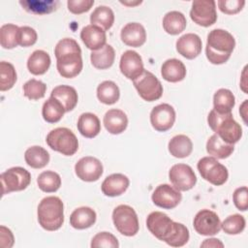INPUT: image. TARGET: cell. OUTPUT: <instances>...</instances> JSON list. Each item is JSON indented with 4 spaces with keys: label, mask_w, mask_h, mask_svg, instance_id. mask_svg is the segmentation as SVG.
<instances>
[{
    "label": "cell",
    "mask_w": 248,
    "mask_h": 248,
    "mask_svg": "<svg viewBox=\"0 0 248 248\" xmlns=\"http://www.w3.org/2000/svg\"><path fill=\"white\" fill-rule=\"evenodd\" d=\"M46 141L52 150L65 156H72L78 149V140L76 135L73 131L65 127L51 130L47 134Z\"/></svg>",
    "instance_id": "8992f818"
},
{
    "label": "cell",
    "mask_w": 248,
    "mask_h": 248,
    "mask_svg": "<svg viewBox=\"0 0 248 248\" xmlns=\"http://www.w3.org/2000/svg\"><path fill=\"white\" fill-rule=\"evenodd\" d=\"M103 122L108 133L118 135L126 130L128 126V117L123 110L111 108L104 115Z\"/></svg>",
    "instance_id": "7402d4cb"
},
{
    "label": "cell",
    "mask_w": 248,
    "mask_h": 248,
    "mask_svg": "<svg viewBox=\"0 0 248 248\" xmlns=\"http://www.w3.org/2000/svg\"><path fill=\"white\" fill-rule=\"evenodd\" d=\"M50 66L49 54L42 49L32 52L27 60V68L29 72L35 76L44 75Z\"/></svg>",
    "instance_id": "f1b7e54d"
},
{
    "label": "cell",
    "mask_w": 248,
    "mask_h": 248,
    "mask_svg": "<svg viewBox=\"0 0 248 248\" xmlns=\"http://www.w3.org/2000/svg\"><path fill=\"white\" fill-rule=\"evenodd\" d=\"M94 4V0H68V10L75 14L79 15L85 13L91 9Z\"/></svg>",
    "instance_id": "7dc6e473"
},
{
    "label": "cell",
    "mask_w": 248,
    "mask_h": 248,
    "mask_svg": "<svg viewBox=\"0 0 248 248\" xmlns=\"http://www.w3.org/2000/svg\"><path fill=\"white\" fill-rule=\"evenodd\" d=\"M97 97L105 105H113L119 100L120 91L114 81L105 80L97 87Z\"/></svg>",
    "instance_id": "836d02e7"
},
{
    "label": "cell",
    "mask_w": 248,
    "mask_h": 248,
    "mask_svg": "<svg viewBox=\"0 0 248 248\" xmlns=\"http://www.w3.org/2000/svg\"><path fill=\"white\" fill-rule=\"evenodd\" d=\"M96 212L88 207L81 206L76 208L70 216V224L77 230H84L90 228L96 222Z\"/></svg>",
    "instance_id": "d4e9b609"
},
{
    "label": "cell",
    "mask_w": 248,
    "mask_h": 248,
    "mask_svg": "<svg viewBox=\"0 0 248 248\" xmlns=\"http://www.w3.org/2000/svg\"><path fill=\"white\" fill-rule=\"evenodd\" d=\"M19 4L29 13L44 15L54 11L59 2L53 0H25L19 1Z\"/></svg>",
    "instance_id": "8d00e7d4"
},
{
    "label": "cell",
    "mask_w": 248,
    "mask_h": 248,
    "mask_svg": "<svg viewBox=\"0 0 248 248\" xmlns=\"http://www.w3.org/2000/svg\"><path fill=\"white\" fill-rule=\"evenodd\" d=\"M202 46V39L194 33L184 34L176 41L177 52L187 59L196 58L201 53Z\"/></svg>",
    "instance_id": "ac0fdd59"
},
{
    "label": "cell",
    "mask_w": 248,
    "mask_h": 248,
    "mask_svg": "<svg viewBox=\"0 0 248 248\" xmlns=\"http://www.w3.org/2000/svg\"><path fill=\"white\" fill-rule=\"evenodd\" d=\"M38 222L46 231L53 232L60 229L64 223V205L55 196L44 198L38 205Z\"/></svg>",
    "instance_id": "277c9868"
},
{
    "label": "cell",
    "mask_w": 248,
    "mask_h": 248,
    "mask_svg": "<svg viewBox=\"0 0 248 248\" xmlns=\"http://www.w3.org/2000/svg\"><path fill=\"white\" fill-rule=\"evenodd\" d=\"M90 22L105 31L108 30L114 22V14L108 6H98L90 15Z\"/></svg>",
    "instance_id": "e575fe53"
},
{
    "label": "cell",
    "mask_w": 248,
    "mask_h": 248,
    "mask_svg": "<svg viewBox=\"0 0 248 248\" xmlns=\"http://www.w3.org/2000/svg\"><path fill=\"white\" fill-rule=\"evenodd\" d=\"M120 3L126 5V6H136L141 3V1H136V2H128V1H120Z\"/></svg>",
    "instance_id": "816d5d0a"
},
{
    "label": "cell",
    "mask_w": 248,
    "mask_h": 248,
    "mask_svg": "<svg viewBox=\"0 0 248 248\" xmlns=\"http://www.w3.org/2000/svg\"><path fill=\"white\" fill-rule=\"evenodd\" d=\"M121 73L129 79H136L144 71L141 56L135 50H126L123 52L119 62Z\"/></svg>",
    "instance_id": "e0dca14e"
},
{
    "label": "cell",
    "mask_w": 248,
    "mask_h": 248,
    "mask_svg": "<svg viewBox=\"0 0 248 248\" xmlns=\"http://www.w3.org/2000/svg\"><path fill=\"white\" fill-rule=\"evenodd\" d=\"M114 58H115L114 48L108 44H106L103 47L97 50H93L90 55V60L92 65L96 69H100V70H105L111 67V65L114 62Z\"/></svg>",
    "instance_id": "83f0119b"
},
{
    "label": "cell",
    "mask_w": 248,
    "mask_h": 248,
    "mask_svg": "<svg viewBox=\"0 0 248 248\" xmlns=\"http://www.w3.org/2000/svg\"><path fill=\"white\" fill-rule=\"evenodd\" d=\"M235 46L233 36L224 29H213L207 35L205 54L210 63L220 65L229 60Z\"/></svg>",
    "instance_id": "3957f363"
},
{
    "label": "cell",
    "mask_w": 248,
    "mask_h": 248,
    "mask_svg": "<svg viewBox=\"0 0 248 248\" xmlns=\"http://www.w3.org/2000/svg\"><path fill=\"white\" fill-rule=\"evenodd\" d=\"M54 54L57 71L63 78H72L81 72V49L76 40L72 38L60 40L55 46Z\"/></svg>",
    "instance_id": "7a4b0ae2"
},
{
    "label": "cell",
    "mask_w": 248,
    "mask_h": 248,
    "mask_svg": "<svg viewBox=\"0 0 248 248\" xmlns=\"http://www.w3.org/2000/svg\"><path fill=\"white\" fill-rule=\"evenodd\" d=\"M191 19L198 25L208 27L217 20L216 3L213 0H196L190 11Z\"/></svg>",
    "instance_id": "8fae6325"
},
{
    "label": "cell",
    "mask_w": 248,
    "mask_h": 248,
    "mask_svg": "<svg viewBox=\"0 0 248 248\" xmlns=\"http://www.w3.org/2000/svg\"><path fill=\"white\" fill-rule=\"evenodd\" d=\"M24 160L29 167L33 169H42L48 164L49 154L42 146L34 145L26 149Z\"/></svg>",
    "instance_id": "d6a6232c"
},
{
    "label": "cell",
    "mask_w": 248,
    "mask_h": 248,
    "mask_svg": "<svg viewBox=\"0 0 248 248\" xmlns=\"http://www.w3.org/2000/svg\"><path fill=\"white\" fill-rule=\"evenodd\" d=\"M14 234L10 229L5 226L0 227V246L2 248H10L14 245Z\"/></svg>",
    "instance_id": "c3c4849f"
},
{
    "label": "cell",
    "mask_w": 248,
    "mask_h": 248,
    "mask_svg": "<svg viewBox=\"0 0 248 248\" xmlns=\"http://www.w3.org/2000/svg\"><path fill=\"white\" fill-rule=\"evenodd\" d=\"M78 130L85 138L92 139L101 132V123L98 116L91 112H84L78 119Z\"/></svg>",
    "instance_id": "484cf974"
},
{
    "label": "cell",
    "mask_w": 248,
    "mask_h": 248,
    "mask_svg": "<svg viewBox=\"0 0 248 248\" xmlns=\"http://www.w3.org/2000/svg\"><path fill=\"white\" fill-rule=\"evenodd\" d=\"M16 81V72L13 64L1 61L0 62V90L7 91L11 89Z\"/></svg>",
    "instance_id": "ab89813d"
},
{
    "label": "cell",
    "mask_w": 248,
    "mask_h": 248,
    "mask_svg": "<svg viewBox=\"0 0 248 248\" xmlns=\"http://www.w3.org/2000/svg\"><path fill=\"white\" fill-rule=\"evenodd\" d=\"M65 108L56 99L50 97L47 99L42 108V115L48 123L58 122L65 113Z\"/></svg>",
    "instance_id": "d590c367"
},
{
    "label": "cell",
    "mask_w": 248,
    "mask_h": 248,
    "mask_svg": "<svg viewBox=\"0 0 248 248\" xmlns=\"http://www.w3.org/2000/svg\"><path fill=\"white\" fill-rule=\"evenodd\" d=\"M134 86L139 95L147 102H153L161 98L163 94V85L161 81L149 71L143 73L133 80Z\"/></svg>",
    "instance_id": "30bf717a"
},
{
    "label": "cell",
    "mask_w": 248,
    "mask_h": 248,
    "mask_svg": "<svg viewBox=\"0 0 248 248\" xmlns=\"http://www.w3.org/2000/svg\"><path fill=\"white\" fill-rule=\"evenodd\" d=\"M201 247H213V248H218V247H224V244L217 238H207L204 239V241L201 244Z\"/></svg>",
    "instance_id": "681fc988"
},
{
    "label": "cell",
    "mask_w": 248,
    "mask_h": 248,
    "mask_svg": "<svg viewBox=\"0 0 248 248\" xmlns=\"http://www.w3.org/2000/svg\"><path fill=\"white\" fill-rule=\"evenodd\" d=\"M245 218L240 214H232L228 216L222 223L221 229L227 234H238L245 229Z\"/></svg>",
    "instance_id": "60d3db41"
},
{
    "label": "cell",
    "mask_w": 248,
    "mask_h": 248,
    "mask_svg": "<svg viewBox=\"0 0 248 248\" xmlns=\"http://www.w3.org/2000/svg\"><path fill=\"white\" fill-rule=\"evenodd\" d=\"M197 168L202 177L215 186L223 185L228 180L229 172L227 168L214 157H202L199 160Z\"/></svg>",
    "instance_id": "ba28073f"
},
{
    "label": "cell",
    "mask_w": 248,
    "mask_h": 248,
    "mask_svg": "<svg viewBox=\"0 0 248 248\" xmlns=\"http://www.w3.org/2000/svg\"><path fill=\"white\" fill-rule=\"evenodd\" d=\"M195 231L202 235H215L221 230V221L217 213L209 209L200 210L193 221Z\"/></svg>",
    "instance_id": "4fadbf2b"
},
{
    "label": "cell",
    "mask_w": 248,
    "mask_h": 248,
    "mask_svg": "<svg viewBox=\"0 0 248 248\" xmlns=\"http://www.w3.org/2000/svg\"><path fill=\"white\" fill-rule=\"evenodd\" d=\"M246 105H247V100H245L243 102V104L241 105V107L239 108V112H240V114H241L245 123H247V121H246V112H245L246 111Z\"/></svg>",
    "instance_id": "f907efd6"
},
{
    "label": "cell",
    "mask_w": 248,
    "mask_h": 248,
    "mask_svg": "<svg viewBox=\"0 0 248 248\" xmlns=\"http://www.w3.org/2000/svg\"><path fill=\"white\" fill-rule=\"evenodd\" d=\"M80 39L87 48L92 51L97 50L106 45V31L99 26L89 24L81 29Z\"/></svg>",
    "instance_id": "ffe728a7"
},
{
    "label": "cell",
    "mask_w": 248,
    "mask_h": 248,
    "mask_svg": "<svg viewBox=\"0 0 248 248\" xmlns=\"http://www.w3.org/2000/svg\"><path fill=\"white\" fill-rule=\"evenodd\" d=\"M46 91V85L38 79L31 78L23 85V94L30 100H39L44 98Z\"/></svg>",
    "instance_id": "b9f144b4"
},
{
    "label": "cell",
    "mask_w": 248,
    "mask_h": 248,
    "mask_svg": "<svg viewBox=\"0 0 248 248\" xmlns=\"http://www.w3.org/2000/svg\"><path fill=\"white\" fill-rule=\"evenodd\" d=\"M163 78L170 82H178L186 77V67L182 61L176 58L166 60L161 67Z\"/></svg>",
    "instance_id": "603a6c76"
},
{
    "label": "cell",
    "mask_w": 248,
    "mask_h": 248,
    "mask_svg": "<svg viewBox=\"0 0 248 248\" xmlns=\"http://www.w3.org/2000/svg\"><path fill=\"white\" fill-rule=\"evenodd\" d=\"M77 176L86 182L97 181L103 174V165L101 161L92 156L80 158L75 165Z\"/></svg>",
    "instance_id": "5bb4252c"
},
{
    "label": "cell",
    "mask_w": 248,
    "mask_h": 248,
    "mask_svg": "<svg viewBox=\"0 0 248 248\" xmlns=\"http://www.w3.org/2000/svg\"><path fill=\"white\" fill-rule=\"evenodd\" d=\"M234 150L233 144L227 143L217 134L212 135L206 142L207 153L216 159L228 158Z\"/></svg>",
    "instance_id": "4316f807"
},
{
    "label": "cell",
    "mask_w": 248,
    "mask_h": 248,
    "mask_svg": "<svg viewBox=\"0 0 248 248\" xmlns=\"http://www.w3.org/2000/svg\"><path fill=\"white\" fill-rule=\"evenodd\" d=\"M175 121V110L169 104H160L154 107L150 112L152 127L158 132L170 130Z\"/></svg>",
    "instance_id": "2e32d148"
},
{
    "label": "cell",
    "mask_w": 248,
    "mask_h": 248,
    "mask_svg": "<svg viewBox=\"0 0 248 248\" xmlns=\"http://www.w3.org/2000/svg\"><path fill=\"white\" fill-rule=\"evenodd\" d=\"M18 30H19V27L12 23L4 24L1 26L0 44L3 48L11 49L16 47L18 45V40H17Z\"/></svg>",
    "instance_id": "f35d334b"
},
{
    "label": "cell",
    "mask_w": 248,
    "mask_h": 248,
    "mask_svg": "<svg viewBox=\"0 0 248 248\" xmlns=\"http://www.w3.org/2000/svg\"><path fill=\"white\" fill-rule=\"evenodd\" d=\"M218 7L222 13L227 15H233L240 12L244 5V0H219L217 2Z\"/></svg>",
    "instance_id": "f6af8a7d"
},
{
    "label": "cell",
    "mask_w": 248,
    "mask_h": 248,
    "mask_svg": "<svg viewBox=\"0 0 248 248\" xmlns=\"http://www.w3.org/2000/svg\"><path fill=\"white\" fill-rule=\"evenodd\" d=\"M122 42L133 47L141 46L146 41V32L144 27L139 22H129L120 32Z\"/></svg>",
    "instance_id": "d6986e66"
},
{
    "label": "cell",
    "mask_w": 248,
    "mask_h": 248,
    "mask_svg": "<svg viewBox=\"0 0 248 248\" xmlns=\"http://www.w3.org/2000/svg\"><path fill=\"white\" fill-rule=\"evenodd\" d=\"M112 221L116 230L123 235L134 236L139 232V219L136 211L130 205L116 206L112 211Z\"/></svg>",
    "instance_id": "52a82bcc"
},
{
    "label": "cell",
    "mask_w": 248,
    "mask_h": 248,
    "mask_svg": "<svg viewBox=\"0 0 248 248\" xmlns=\"http://www.w3.org/2000/svg\"><path fill=\"white\" fill-rule=\"evenodd\" d=\"M248 190L246 186L239 187L234 190L232 195V200L235 207L241 211H246L248 207V201H247Z\"/></svg>",
    "instance_id": "bcb514c9"
},
{
    "label": "cell",
    "mask_w": 248,
    "mask_h": 248,
    "mask_svg": "<svg viewBox=\"0 0 248 248\" xmlns=\"http://www.w3.org/2000/svg\"><path fill=\"white\" fill-rule=\"evenodd\" d=\"M50 97L56 99L64 107L65 111H71L78 104V96L76 89L70 85H58L50 93Z\"/></svg>",
    "instance_id": "cb8c5ba5"
},
{
    "label": "cell",
    "mask_w": 248,
    "mask_h": 248,
    "mask_svg": "<svg viewBox=\"0 0 248 248\" xmlns=\"http://www.w3.org/2000/svg\"><path fill=\"white\" fill-rule=\"evenodd\" d=\"M129 178L122 173H112L105 178L101 185L103 194L108 197L122 195L129 187Z\"/></svg>",
    "instance_id": "44dd1931"
},
{
    "label": "cell",
    "mask_w": 248,
    "mask_h": 248,
    "mask_svg": "<svg viewBox=\"0 0 248 248\" xmlns=\"http://www.w3.org/2000/svg\"><path fill=\"white\" fill-rule=\"evenodd\" d=\"M207 122L212 131L227 143L234 144L242 137V129L233 119L232 112L219 113L212 108L208 113Z\"/></svg>",
    "instance_id": "5b68a950"
},
{
    "label": "cell",
    "mask_w": 248,
    "mask_h": 248,
    "mask_svg": "<svg viewBox=\"0 0 248 248\" xmlns=\"http://www.w3.org/2000/svg\"><path fill=\"white\" fill-rule=\"evenodd\" d=\"M37 32L35 31L34 28L30 26H21L19 27L18 30V45L26 47V46H31L37 42Z\"/></svg>",
    "instance_id": "ee69618b"
},
{
    "label": "cell",
    "mask_w": 248,
    "mask_h": 248,
    "mask_svg": "<svg viewBox=\"0 0 248 248\" xmlns=\"http://www.w3.org/2000/svg\"><path fill=\"white\" fill-rule=\"evenodd\" d=\"M39 188L46 193H53L61 186V177L57 172L46 170L39 174L37 178Z\"/></svg>",
    "instance_id": "74e56055"
},
{
    "label": "cell",
    "mask_w": 248,
    "mask_h": 248,
    "mask_svg": "<svg viewBox=\"0 0 248 248\" xmlns=\"http://www.w3.org/2000/svg\"><path fill=\"white\" fill-rule=\"evenodd\" d=\"M168 148L173 157L185 158L191 154L193 142L186 135H176L169 141Z\"/></svg>",
    "instance_id": "f546056e"
},
{
    "label": "cell",
    "mask_w": 248,
    "mask_h": 248,
    "mask_svg": "<svg viewBox=\"0 0 248 248\" xmlns=\"http://www.w3.org/2000/svg\"><path fill=\"white\" fill-rule=\"evenodd\" d=\"M187 25L185 16L178 11H170L167 13L163 18V28L170 35L181 33Z\"/></svg>",
    "instance_id": "4dcf8cb0"
},
{
    "label": "cell",
    "mask_w": 248,
    "mask_h": 248,
    "mask_svg": "<svg viewBox=\"0 0 248 248\" xmlns=\"http://www.w3.org/2000/svg\"><path fill=\"white\" fill-rule=\"evenodd\" d=\"M235 104L232 92L226 88L218 89L213 96V109L219 113H230Z\"/></svg>",
    "instance_id": "1f68e13d"
},
{
    "label": "cell",
    "mask_w": 248,
    "mask_h": 248,
    "mask_svg": "<svg viewBox=\"0 0 248 248\" xmlns=\"http://www.w3.org/2000/svg\"><path fill=\"white\" fill-rule=\"evenodd\" d=\"M169 179L178 191H188L197 182V176L193 169L186 164H175L169 171Z\"/></svg>",
    "instance_id": "7c38bea8"
},
{
    "label": "cell",
    "mask_w": 248,
    "mask_h": 248,
    "mask_svg": "<svg viewBox=\"0 0 248 248\" xmlns=\"http://www.w3.org/2000/svg\"><path fill=\"white\" fill-rule=\"evenodd\" d=\"M90 246L92 248H99V247L118 248L119 243L117 238L110 232H101L93 236Z\"/></svg>",
    "instance_id": "7bdbcfd3"
},
{
    "label": "cell",
    "mask_w": 248,
    "mask_h": 248,
    "mask_svg": "<svg viewBox=\"0 0 248 248\" xmlns=\"http://www.w3.org/2000/svg\"><path fill=\"white\" fill-rule=\"evenodd\" d=\"M146 227L156 238L171 247L185 245L190 237L189 230L186 226L172 221L161 211H153L147 216Z\"/></svg>",
    "instance_id": "6da1fadb"
},
{
    "label": "cell",
    "mask_w": 248,
    "mask_h": 248,
    "mask_svg": "<svg viewBox=\"0 0 248 248\" xmlns=\"http://www.w3.org/2000/svg\"><path fill=\"white\" fill-rule=\"evenodd\" d=\"M2 195L9 194L11 192L22 191L27 188L31 181L30 172L21 167L11 168L0 175Z\"/></svg>",
    "instance_id": "9c48e42d"
},
{
    "label": "cell",
    "mask_w": 248,
    "mask_h": 248,
    "mask_svg": "<svg viewBox=\"0 0 248 248\" xmlns=\"http://www.w3.org/2000/svg\"><path fill=\"white\" fill-rule=\"evenodd\" d=\"M151 199L155 205L164 209H171L179 204L182 195L180 191L169 184H160L155 188Z\"/></svg>",
    "instance_id": "9a60e30c"
}]
</instances>
